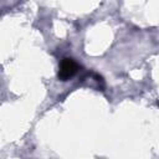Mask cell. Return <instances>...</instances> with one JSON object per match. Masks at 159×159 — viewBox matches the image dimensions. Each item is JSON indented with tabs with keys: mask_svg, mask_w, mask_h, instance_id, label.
I'll return each mask as SVG.
<instances>
[{
	"mask_svg": "<svg viewBox=\"0 0 159 159\" xmlns=\"http://www.w3.org/2000/svg\"><path fill=\"white\" fill-rule=\"evenodd\" d=\"M80 70V65L73 60V58H63L60 63V68H58V80L61 81H68L71 80Z\"/></svg>",
	"mask_w": 159,
	"mask_h": 159,
	"instance_id": "6da1fadb",
	"label": "cell"
}]
</instances>
